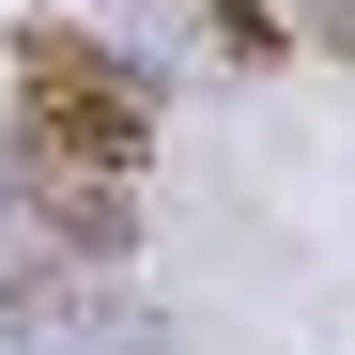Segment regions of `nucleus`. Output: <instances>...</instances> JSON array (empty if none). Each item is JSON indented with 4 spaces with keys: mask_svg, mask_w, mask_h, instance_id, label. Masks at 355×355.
I'll return each instance as SVG.
<instances>
[{
    "mask_svg": "<svg viewBox=\"0 0 355 355\" xmlns=\"http://www.w3.org/2000/svg\"><path fill=\"white\" fill-rule=\"evenodd\" d=\"M16 78H31V124H16V155H62V170H124L155 155V108H139V78L108 62L93 31H62V16H31L16 31Z\"/></svg>",
    "mask_w": 355,
    "mask_h": 355,
    "instance_id": "f257e3e1",
    "label": "nucleus"
},
{
    "mask_svg": "<svg viewBox=\"0 0 355 355\" xmlns=\"http://www.w3.org/2000/svg\"><path fill=\"white\" fill-rule=\"evenodd\" d=\"M16 186H31L46 216H62V232H78V248H93V263H108V248H124V186H108V170H62V155H16Z\"/></svg>",
    "mask_w": 355,
    "mask_h": 355,
    "instance_id": "f03ea898",
    "label": "nucleus"
}]
</instances>
